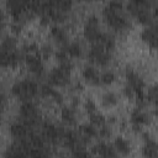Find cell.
<instances>
[{
  "instance_id": "30",
  "label": "cell",
  "mask_w": 158,
  "mask_h": 158,
  "mask_svg": "<svg viewBox=\"0 0 158 158\" xmlns=\"http://www.w3.org/2000/svg\"><path fill=\"white\" fill-rule=\"evenodd\" d=\"M122 91H123V95H125L127 99H135V96H136V90H135L131 85H128L127 83H126V85L123 86Z\"/></svg>"
},
{
  "instance_id": "18",
  "label": "cell",
  "mask_w": 158,
  "mask_h": 158,
  "mask_svg": "<svg viewBox=\"0 0 158 158\" xmlns=\"http://www.w3.org/2000/svg\"><path fill=\"white\" fill-rule=\"evenodd\" d=\"M79 135L81 137V139L86 143L90 139L95 138L96 136H99V131L96 128V126H94L91 122L90 123H84L79 127Z\"/></svg>"
},
{
  "instance_id": "28",
  "label": "cell",
  "mask_w": 158,
  "mask_h": 158,
  "mask_svg": "<svg viewBox=\"0 0 158 158\" xmlns=\"http://www.w3.org/2000/svg\"><path fill=\"white\" fill-rule=\"evenodd\" d=\"M40 54L42 58H49V56L52 54V46L48 43L41 46L40 47Z\"/></svg>"
},
{
  "instance_id": "8",
  "label": "cell",
  "mask_w": 158,
  "mask_h": 158,
  "mask_svg": "<svg viewBox=\"0 0 158 158\" xmlns=\"http://www.w3.org/2000/svg\"><path fill=\"white\" fill-rule=\"evenodd\" d=\"M20 117L22 121L27 122L28 125L33 126L38 122V117H40V112H38V109L37 106L31 101V100H26V101H22L21 106H20Z\"/></svg>"
},
{
  "instance_id": "7",
  "label": "cell",
  "mask_w": 158,
  "mask_h": 158,
  "mask_svg": "<svg viewBox=\"0 0 158 158\" xmlns=\"http://www.w3.org/2000/svg\"><path fill=\"white\" fill-rule=\"evenodd\" d=\"M83 35H84V38L91 43H95L99 41L102 32L100 30L99 19L96 16H89L86 19L84 23V28H83Z\"/></svg>"
},
{
  "instance_id": "34",
  "label": "cell",
  "mask_w": 158,
  "mask_h": 158,
  "mask_svg": "<svg viewBox=\"0 0 158 158\" xmlns=\"http://www.w3.org/2000/svg\"><path fill=\"white\" fill-rule=\"evenodd\" d=\"M153 114H154V116L158 118V105H156V109H154V111H153Z\"/></svg>"
},
{
  "instance_id": "12",
  "label": "cell",
  "mask_w": 158,
  "mask_h": 158,
  "mask_svg": "<svg viewBox=\"0 0 158 158\" xmlns=\"http://www.w3.org/2000/svg\"><path fill=\"white\" fill-rule=\"evenodd\" d=\"M130 121H131V125H132L133 130H135V131H139L141 127L149 125L151 117H149V115H148L147 112H144V111L142 110V107H136V109H133L132 112H131Z\"/></svg>"
},
{
  "instance_id": "16",
  "label": "cell",
  "mask_w": 158,
  "mask_h": 158,
  "mask_svg": "<svg viewBox=\"0 0 158 158\" xmlns=\"http://www.w3.org/2000/svg\"><path fill=\"white\" fill-rule=\"evenodd\" d=\"M81 75L84 78V80L90 84V85H99L100 83V74L98 73V70L93 67V65H85L83 68Z\"/></svg>"
},
{
  "instance_id": "21",
  "label": "cell",
  "mask_w": 158,
  "mask_h": 158,
  "mask_svg": "<svg viewBox=\"0 0 158 158\" xmlns=\"http://www.w3.org/2000/svg\"><path fill=\"white\" fill-rule=\"evenodd\" d=\"M51 37L60 44H67V33L60 26H53L51 28Z\"/></svg>"
},
{
  "instance_id": "29",
  "label": "cell",
  "mask_w": 158,
  "mask_h": 158,
  "mask_svg": "<svg viewBox=\"0 0 158 158\" xmlns=\"http://www.w3.org/2000/svg\"><path fill=\"white\" fill-rule=\"evenodd\" d=\"M84 109H85V111L88 112V115L89 114H93V112H95L96 111V105H95V102H94V100L93 99H86L85 100V102H84Z\"/></svg>"
},
{
  "instance_id": "22",
  "label": "cell",
  "mask_w": 158,
  "mask_h": 158,
  "mask_svg": "<svg viewBox=\"0 0 158 158\" xmlns=\"http://www.w3.org/2000/svg\"><path fill=\"white\" fill-rule=\"evenodd\" d=\"M114 147L117 151V153L123 154V156H126L131 152V146L123 137H116L114 141Z\"/></svg>"
},
{
  "instance_id": "1",
  "label": "cell",
  "mask_w": 158,
  "mask_h": 158,
  "mask_svg": "<svg viewBox=\"0 0 158 158\" xmlns=\"http://www.w3.org/2000/svg\"><path fill=\"white\" fill-rule=\"evenodd\" d=\"M105 22L115 31H126L130 27V22L123 12V6L120 0H110L102 10Z\"/></svg>"
},
{
  "instance_id": "2",
  "label": "cell",
  "mask_w": 158,
  "mask_h": 158,
  "mask_svg": "<svg viewBox=\"0 0 158 158\" xmlns=\"http://www.w3.org/2000/svg\"><path fill=\"white\" fill-rule=\"evenodd\" d=\"M23 52L17 49L14 37H5L1 42V65L6 68H16L22 59Z\"/></svg>"
},
{
  "instance_id": "6",
  "label": "cell",
  "mask_w": 158,
  "mask_h": 158,
  "mask_svg": "<svg viewBox=\"0 0 158 158\" xmlns=\"http://www.w3.org/2000/svg\"><path fill=\"white\" fill-rule=\"evenodd\" d=\"M88 58L90 62H93L98 65L105 67L110 63V60L112 58V51L105 48L100 43H93L91 48L88 52Z\"/></svg>"
},
{
  "instance_id": "32",
  "label": "cell",
  "mask_w": 158,
  "mask_h": 158,
  "mask_svg": "<svg viewBox=\"0 0 158 158\" xmlns=\"http://www.w3.org/2000/svg\"><path fill=\"white\" fill-rule=\"evenodd\" d=\"M72 154L75 156V157H86V156H89V152L84 148V146H80V147L73 149L72 151Z\"/></svg>"
},
{
  "instance_id": "14",
  "label": "cell",
  "mask_w": 158,
  "mask_h": 158,
  "mask_svg": "<svg viewBox=\"0 0 158 158\" xmlns=\"http://www.w3.org/2000/svg\"><path fill=\"white\" fill-rule=\"evenodd\" d=\"M141 38L149 47L158 49V26H151L144 28L141 33Z\"/></svg>"
},
{
  "instance_id": "10",
  "label": "cell",
  "mask_w": 158,
  "mask_h": 158,
  "mask_svg": "<svg viewBox=\"0 0 158 158\" xmlns=\"http://www.w3.org/2000/svg\"><path fill=\"white\" fill-rule=\"evenodd\" d=\"M32 127L33 126H31L27 122L20 120V121H16V122L11 123L10 133L15 139H26L33 133L32 132Z\"/></svg>"
},
{
  "instance_id": "33",
  "label": "cell",
  "mask_w": 158,
  "mask_h": 158,
  "mask_svg": "<svg viewBox=\"0 0 158 158\" xmlns=\"http://www.w3.org/2000/svg\"><path fill=\"white\" fill-rule=\"evenodd\" d=\"M153 17L157 20V22H158V6L154 9V12H153Z\"/></svg>"
},
{
  "instance_id": "4",
  "label": "cell",
  "mask_w": 158,
  "mask_h": 158,
  "mask_svg": "<svg viewBox=\"0 0 158 158\" xmlns=\"http://www.w3.org/2000/svg\"><path fill=\"white\" fill-rule=\"evenodd\" d=\"M40 89L41 88L35 80L22 79V80L14 83V85L11 86V93L19 100L26 101V100H31L32 98H35L40 93Z\"/></svg>"
},
{
  "instance_id": "27",
  "label": "cell",
  "mask_w": 158,
  "mask_h": 158,
  "mask_svg": "<svg viewBox=\"0 0 158 158\" xmlns=\"http://www.w3.org/2000/svg\"><path fill=\"white\" fill-rule=\"evenodd\" d=\"M147 99L149 102L158 105V84L152 85L147 91Z\"/></svg>"
},
{
  "instance_id": "11",
  "label": "cell",
  "mask_w": 158,
  "mask_h": 158,
  "mask_svg": "<svg viewBox=\"0 0 158 158\" xmlns=\"http://www.w3.org/2000/svg\"><path fill=\"white\" fill-rule=\"evenodd\" d=\"M43 58L41 57L40 52L38 53H31V54H26L25 56V62H26V65L28 68V70L40 77L43 74L44 72V64H43Z\"/></svg>"
},
{
  "instance_id": "24",
  "label": "cell",
  "mask_w": 158,
  "mask_h": 158,
  "mask_svg": "<svg viewBox=\"0 0 158 158\" xmlns=\"http://www.w3.org/2000/svg\"><path fill=\"white\" fill-rule=\"evenodd\" d=\"M117 101H118V98H117V95H116L114 91H106V93H104L102 96H101V102H102V105L106 106V107L115 106V105L117 104Z\"/></svg>"
},
{
  "instance_id": "25",
  "label": "cell",
  "mask_w": 158,
  "mask_h": 158,
  "mask_svg": "<svg viewBox=\"0 0 158 158\" xmlns=\"http://www.w3.org/2000/svg\"><path fill=\"white\" fill-rule=\"evenodd\" d=\"M89 120H90V122H91L94 126H96L98 128L101 127V126H104V125L106 123L105 116H104L101 112H99L98 110H96L95 112H93V114H89Z\"/></svg>"
},
{
  "instance_id": "17",
  "label": "cell",
  "mask_w": 158,
  "mask_h": 158,
  "mask_svg": "<svg viewBox=\"0 0 158 158\" xmlns=\"http://www.w3.org/2000/svg\"><path fill=\"white\" fill-rule=\"evenodd\" d=\"M93 152L101 157H116L117 156V151L115 149V147L109 143H105V142L96 143L93 147Z\"/></svg>"
},
{
  "instance_id": "9",
  "label": "cell",
  "mask_w": 158,
  "mask_h": 158,
  "mask_svg": "<svg viewBox=\"0 0 158 158\" xmlns=\"http://www.w3.org/2000/svg\"><path fill=\"white\" fill-rule=\"evenodd\" d=\"M65 133V130H63V127L57 126L52 122H43L42 123V136L47 142L51 143H57V142H62L63 136Z\"/></svg>"
},
{
  "instance_id": "19",
  "label": "cell",
  "mask_w": 158,
  "mask_h": 158,
  "mask_svg": "<svg viewBox=\"0 0 158 158\" xmlns=\"http://www.w3.org/2000/svg\"><path fill=\"white\" fill-rule=\"evenodd\" d=\"M144 146H143V156L146 157H158V143L149 136L144 135Z\"/></svg>"
},
{
  "instance_id": "5",
  "label": "cell",
  "mask_w": 158,
  "mask_h": 158,
  "mask_svg": "<svg viewBox=\"0 0 158 158\" xmlns=\"http://www.w3.org/2000/svg\"><path fill=\"white\" fill-rule=\"evenodd\" d=\"M73 65H63L59 64L58 67L53 68L48 74V83L54 86H65L70 81V73Z\"/></svg>"
},
{
  "instance_id": "15",
  "label": "cell",
  "mask_w": 158,
  "mask_h": 158,
  "mask_svg": "<svg viewBox=\"0 0 158 158\" xmlns=\"http://www.w3.org/2000/svg\"><path fill=\"white\" fill-rule=\"evenodd\" d=\"M40 93H41L42 96H44V98L52 100V101L56 102V104H62V102H63V95H62V93H59L58 90L53 89V86H52L51 84H44V85H42L41 89H40Z\"/></svg>"
},
{
  "instance_id": "20",
  "label": "cell",
  "mask_w": 158,
  "mask_h": 158,
  "mask_svg": "<svg viewBox=\"0 0 158 158\" xmlns=\"http://www.w3.org/2000/svg\"><path fill=\"white\" fill-rule=\"evenodd\" d=\"M60 117L63 120L64 123L72 126L77 122V111H75V106H64L60 111Z\"/></svg>"
},
{
  "instance_id": "31",
  "label": "cell",
  "mask_w": 158,
  "mask_h": 158,
  "mask_svg": "<svg viewBox=\"0 0 158 158\" xmlns=\"http://www.w3.org/2000/svg\"><path fill=\"white\" fill-rule=\"evenodd\" d=\"M99 136L101 138H109L111 136V127L107 126L106 123L101 127H99Z\"/></svg>"
},
{
  "instance_id": "26",
  "label": "cell",
  "mask_w": 158,
  "mask_h": 158,
  "mask_svg": "<svg viewBox=\"0 0 158 158\" xmlns=\"http://www.w3.org/2000/svg\"><path fill=\"white\" fill-rule=\"evenodd\" d=\"M115 79H116V75L112 70H105L100 74V83L102 85H110L115 81Z\"/></svg>"
},
{
  "instance_id": "3",
  "label": "cell",
  "mask_w": 158,
  "mask_h": 158,
  "mask_svg": "<svg viewBox=\"0 0 158 158\" xmlns=\"http://www.w3.org/2000/svg\"><path fill=\"white\" fill-rule=\"evenodd\" d=\"M127 10L139 23H152L153 15L151 12V0H128Z\"/></svg>"
},
{
  "instance_id": "13",
  "label": "cell",
  "mask_w": 158,
  "mask_h": 158,
  "mask_svg": "<svg viewBox=\"0 0 158 158\" xmlns=\"http://www.w3.org/2000/svg\"><path fill=\"white\" fill-rule=\"evenodd\" d=\"M125 75H126L127 84L131 85L136 90V94L143 91V89H144V80L142 79V77L138 73H136L132 68H127Z\"/></svg>"
},
{
  "instance_id": "23",
  "label": "cell",
  "mask_w": 158,
  "mask_h": 158,
  "mask_svg": "<svg viewBox=\"0 0 158 158\" xmlns=\"http://www.w3.org/2000/svg\"><path fill=\"white\" fill-rule=\"evenodd\" d=\"M64 48L70 56V58H79L83 54V48L79 42H69L64 46Z\"/></svg>"
}]
</instances>
